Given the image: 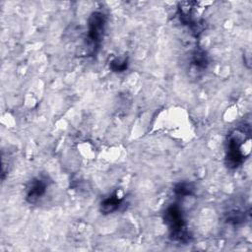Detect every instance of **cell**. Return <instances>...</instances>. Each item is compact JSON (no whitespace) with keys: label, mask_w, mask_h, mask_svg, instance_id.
Instances as JSON below:
<instances>
[{"label":"cell","mask_w":252,"mask_h":252,"mask_svg":"<svg viewBox=\"0 0 252 252\" xmlns=\"http://www.w3.org/2000/svg\"><path fill=\"white\" fill-rule=\"evenodd\" d=\"M250 126L244 125L233 130L226 141L225 164L228 168L235 169L240 166L250 154Z\"/></svg>","instance_id":"obj_1"},{"label":"cell","mask_w":252,"mask_h":252,"mask_svg":"<svg viewBox=\"0 0 252 252\" xmlns=\"http://www.w3.org/2000/svg\"><path fill=\"white\" fill-rule=\"evenodd\" d=\"M163 220L168 227L172 240L183 243L189 241V232L186 229L183 212L178 204H171L165 209Z\"/></svg>","instance_id":"obj_2"},{"label":"cell","mask_w":252,"mask_h":252,"mask_svg":"<svg viewBox=\"0 0 252 252\" xmlns=\"http://www.w3.org/2000/svg\"><path fill=\"white\" fill-rule=\"evenodd\" d=\"M107 17L102 11H94L91 14L88 20V32L87 44L92 54H95L102 41Z\"/></svg>","instance_id":"obj_3"},{"label":"cell","mask_w":252,"mask_h":252,"mask_svg":"<svg viewBox=\"0 0 252 252\" xmlns=\"http://www.w3.org/2000/svg\"><path fill=\"white\" fill-rule=\"evenodd\" d=\"M50 181L44 174L33 177L26 188V201L29 204H36L43 196H45L49 188Z\"/></svg>","instance_id":"obj_4"},{"label":"cell","mask_w":252,"mask_h":252,"mask_svg":"<svg viewBox=\"0 0 252 252\" xmlns=\"http://www.w3.org/2000/svg\"><path fill=\"white\" fill-rule=\"evenodd\" d=\"M125 197L118 191L113 192L109 196L105 197L100 203V212L103 215H109L117 212L124 205Z\"/></svg>","instance_id":"obj_5"},{"label":"cell","mask_w":252,"mask_h":252,"mask_svg":"<svg viewBox=\"0 0 252 252\" xmlns=\"http://www.w3.org/2000/svg\"><path fill=\"white\" fill-rule=\"evenodd\" d=\"M190 63L196 71H205L209 65V58L207 53L203 49H195L191 54Z\"/></svg>","instance_id":"obj_6"},{"label":"cell","mask_w":252,"mask_h":252,"mask_svg":"<svg viewBox=\"0 0 252 252\" xmlns=\"http://www.w3.org/2000/svg\"><path fill=\"white\" fill-rule=\"evenodd\" d=\"M172 190L174 194L178 197H188L194 194L195 187L191 182L180 181L174 185Z\"/></svg>","instance_id":"obj_7"},{"label":"cell","mask_w":252,"mask_h":252,"mask_svg":"<svg viewBox=\"0 0 252 252\" xmlns=\"http://www.w3.org/2000/svg\"><path fill=\"white\" fill-rule=\"evenodd\" d=\"M128 64L127 57H115L109 62V68L112 72L122 73L127 70Z\"/></svg>","instance_id":"obj_8"}]
</instances>
